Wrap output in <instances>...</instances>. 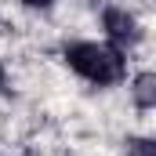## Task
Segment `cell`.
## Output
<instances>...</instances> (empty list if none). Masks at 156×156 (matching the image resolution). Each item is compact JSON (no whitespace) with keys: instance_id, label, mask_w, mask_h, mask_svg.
Here are the masks:
<instances>
[{"instance_id":"3957f363","label":"cell","mask_w":156,"mask_h":156,"mask_svg":"<svg viewBox=\"0 0 156 156\" xmlns=\"http://www.w3.org/2000/svg\"><path fill=\"white\" fill-rule=\"evenodd\" d=\"M134 98H138L142 109H153V102H156V76L153 73H142L134 80Z\"/></svg>"},{"instance_id":"8992f818","label":"cell","mask_w":156,"mask_h":156,"mask_svg":"<svg viewBox=\"0 0 156 156\" xmlns=\"http://www.w3.org/2000/svg\"><path fill=\"white\" fill-rule=\"evenodd\" d=\"M0 80H4V69H0Z\"/></svg>"},{"instance_id":"277c9868","label":"cell","mask_w":156,"mask_h":156,"mask_svg":"<svg viewBox=\"0 0 156 156\" xmlns=\"http://www.w3.org/2000/svg\"><path fill=\"white\" fill-rule=\"evenodd\" d=\"M127 156H156V145L149 138H131L127 142Z\"/></svg>"},{"instance_id":"6da1fadb","label":"cell","mask_w":156,"mask_h":156,"mask_svg":"<svg viewBox=\"0 0 156 156\" xmlns=\"http://www.w3.org/2000/svg\"><path fill=\"white\" fill-rule=\"evenodd\" d=\"M66 62L91 83H116L123 76V58L116 47H102V44H69L66 47Z\"/></svg>"},{"instance_id":"5b68a950","label":"cell","mask_w":156,"mask_h":156,"mask_svg":"<svg viewBox=\"0 0 156 156\" xmlns=\"http://www.w3.org/2000/svg\"><path fill=\"white\" fill-rule=\"evenodd\" d=\"M29 7H51V0H26Z\"/></svg>"},{"instance_id":"7a4b0ae2","label":"cell","mask_w":156,"mask_h":156,"mask_svg":"<svg viewBox=\"0 0 156 156\" xmlns=\"http://www.w3.org/2000/svg\"><path fill=\"white\" fill-rule=\"evenodd\" d=\"M102 22H105V33L113 44H138V22L127 15V11H120V7H109L105 15H102Z\"/></svg>"}]
</instances>
